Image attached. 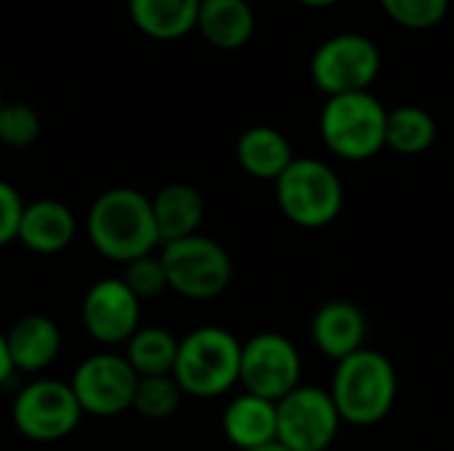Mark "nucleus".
<instances>
[{"label":"nucleus","mask_w":454,"mask_h":451,"mask_svg":"<svg viewBox=\"0 0 454 451\" xmlns=\"http://www.w3.org/2000/svg\"><path fill=\"white\" fill-rule=\"evenodd\" d=\"M85 231L98 255L122 266L152 255L154 247L162 245L152 197L130 186H117L98 194L88 210Z\"/></svg>","instance_id":"1"},{"label":"nucleus","mask_w":454,"mask_h":451,"mask_svg":"<svg viewBox=\"0 0 454 451\" xmlns=\"http://www.w3.org/2000/svg\"><path fill=\"white\" fill-rule=\"evenodd\" d=\"M327 391L343 423L372 428L391 415L399 396V375L386 354L362 348L335 364Z\"/></svg>","instance_id":"2"},{"label":"nucleus","mask_w":454,"mask_h":451,"mask_svg":"<svg viewBox=\"0 0 454 451\" xmlns=\"http://www.w3.org/2000/svg\"><path fill=\"white\" fill-rule=\"evenodd\" d=\"M242 343L223 327H197L178 340L173 377L184 396L218 399L239 385Z\"/></svg>","instance_id":"3"},{"label":"nucleus","mask_w":454,"mask_h":451,"mask_svg":"<svg viewBox=\"0 0 454 451\" xmlns=\"http://www.w3.org/2000/svg\"><path fill=\"white\" fill-rule=\"evenodd\" d=\"M388 109L370 90L333 96L319 114V136L325 146L346 159L364 162L386 149Z\"/></svg>","instance_id":"4"},{"label":"nucleus","mask_w":454,"mask_h":451,"mask_svg":"<svg viewBox=\"0 0 454 451\" xmlns=\"http://www.w3.org/2000/svg\"><path fill=\"white\" fill-rule=\"evenodd\" d=\"M279 213L301 229H325L338 221L346 205L340 175L317 157H295L274 181Z\"/></svg>","instance_id":"5"},{"label":"nucleus","mask_w":454,"mask_h":451,"mask_svg":"<svg viewBox=\"0 0 454 451\" xmlns=\"http://www.w3.org/2000/svg\"><path fill=\"white\" fill-rule=\"evenodd\" d=\"M160 258L168 274V290L189 300H213L234 279V263L226 247L202 234L162 245Z\"/></svg>","instance_id":"6"},{"label":"nucleus","mask_w":454,"mask_h":451,"mask_svg":"<svg viewBox=\"0 0 454 451\" xmlns=\"http://www.w3.org/2000/svg\"><path fill=\"white\" fill-rule=\"evenodd\" d=\"M380 74V48L362 32H338L311 56V80L327 96L370 90Z\"/></svg>","instance_id":"7"},{"label":"nucleus","mask_w":454,"mask_h":451,"mask_svg":"<svg viewBox=\"0 0 454 451\" xmlns=\"http://www.w3.org/2000/svg\"><path fill=\"white\" fill-rule=\"evenodd\" d=\"M82 407L69 383L40 377L27 383L11 407L13 428L37 444H53L74 433L82 420Z\"/></svg>","instance_id":"8"},{"label":"nucleus","mask_w":454,"mask_h":451,"mask_svg":"<svg viewBox=\"0 0 454 451\" xmlns=\"http://www.w3.org/2000/svg\"><path fill=\"white\" fill-rule=\"evenodd\" d=\"M343 420L327 388L301 383L277 401V441L290 451H327Z\"/></svg>","instance_id":"9"},{"label":"nucleus","mask_w":454,"mask_h":451,"mask_svg":"<svg viewBox=\"0 0 454 451\" xmlns=\"http://www.w3.org/2000/svg\"><path fill=\"white\" fill-rule=\"evenodd\" d=\"M303 383V362L298 346L282 332H258L242 343L239 385L245 393L282 401Z\"/></svg>","instance_id":"10"},{"label":"nucleus","mask_w":454,"mask_h":451,"mask_svg":"<svg viewBox=\"0 0 454 451\" xmlns=\"http://www.w3.org/2000/svg\"><path fill=\"white\" fill-rule=\"evenodd\" d=\"M80 407L93 417H117L133 409L138 375L125 356L101 351L82 359L69 380Z\"/></svg>","instance_id":"11"},{"label":"nucleus","mask_w":454,"mask_h":451,"mask_svg":"<svg viewBox=\"0 0 454 451\" xmlns=\"http://www.w3.org/2000/svg\"><path fill=\"white\" fill-rule=\"evenodd\" d=\"M80 314L85 332L101 346H125L141 327V300L120 276L93 282Z\"/></svg>","instance_id":"12"},{"label":"nucleus","mask_w":454,"mask_h":451,"mask_svg":"<svg viewBox=\"0 0 454 451\" xmlns=\"http://www.w3.org/2000/svg\"><path fill=\"white\" fill-rule=\"evenodd\" d=\"M367 316L364 311L346 298H333L322 303L311 319V343L314 348L333 359L335 364L346 356L367 348Z\"/></svg>","instance_id":"13"},{"label":"nucleus","mask_w":454,"mask_h":451,"mask_svg":"<svg viewBox=\"0 0 454 451\" xmlns=\"http://www.w3.org/2000/svg\"><path fill=\"white\" fill-rule=\"evenodd\" d=\"M11 364L16 372L37 375L61 354V330L51 316L27 314L5 332Z\"/></svg>","instance_id":"14"},{"label":"nucleus","mask_w":454,"mask_h":451,"mask_svg":"<svg viewBox=\"0 0 454 451\" xmlns=\"http://www.w3.org/2000/svg\"><path fill=\"white\" fill-rule=\"evenodd\" d=\"M77 234L74 213L59 199H37L24 205L19 242L37 255H56L72 245Z\"/></svg>","instance_id":"15"},{"label":"nucleus","mask_w":454,"mask_h":451,"mask_svg":"<svg viewBox=\"0 0 454 451\" xmlns=\"http://www.w3.org/2000/svg\"><path fill=\"white\" fill-rule=\"evenodd\" d=\"M223 436L239 451L277 441V404L253 393H239L229 401L221 417Z\"/></svg>","instance_id":"16"},{"label":"nucleus","mask_w":454,"mask_h":451,"mask_svg":"<svg viewBox=\"0 0 454 451\" xmlns=\"http://www.w3.org/2000/svg\"><path fill=\"white\" fill-rule=\"evenodd\" d=\"M152 210L160 231V242H178L200 234L205 221V199L189 183H168L152 197Z\"/></svg>","instance_id":"17"},{"label":"nucleus","mask_w":454,"mask_h":451,"mask_svg":"<svg viewBox=\"0 0 454 451\" xmlns=\"http://www.w3.org/2000/svg\"><path fill=\"white\" fill-rule=\"evenodd\" d=\"M295 154L287 136L271 125L247 128L237 141V162L239 167L258 181H277L290 165Z\"/></svg>","instance_id":"18"},{"label":"nucleus","mask_w":454,"mask_h":451,"mask_svg":"<svg viewBox=\"0 0 454 451\" xmlns=\"http://www.w3.org/2000/svg\"><path fill=\"white\" fill-rule=\"evenodd\" d=\"M133 27L152 40H181L197 29L200 0H128Z\"/></svg>","instance_id":"19"},{"label":"nucleus","mask_w":454,"mask_h":451,"mask_svg":"<svg viewBox=\"0 0 454 451\" xmlns=\"http://www.w3.org/2000/svg\"><path fill=\"white\" fill-rule=\"evenodd\" d=\"M197 29L210 45L237 51L253 37L255 13L247 0H200Z\"/></svg>","instance_id":"20"},{"label":"nucleus","mask_w":454,"mask_h":451,"mask_svg":"<svg viewBox=\"0 0 454 451\" xmlns=\"http://www.w3.org/2000/svg\"><path fill=\"white\" fill-rule=\"evenodd\" d=\"M436 136H439V125L428 109L404 104L388 112L386 149L402 157H420L436 144Z\"/></svg>","instance_id":"21"},{"label":"nucleus","mask_w":454,"mask_h":451,"mask_svg":"<svg viewBox=\"0 0 454 451\" xmlns=\"http://www.w3.org/2000/svg\"><path fill=\"white\" fill-rule=\"evenodd\" d=\"M125 359L138 377L173 375L178 359V338L162 327H138L125 343Z\"/></svg>","instance_id":"22"},{"label":"nucleus","mask_w":454,"mask_h":451,"mask_svg":"<svg viewBox=\"0 0 454 451\" xmlns=\"http://www.w3.org/2000/svg\"><path fill=\"white\" fill-rule=\"evenodd\" d=\"M184 401V391L176 383L173 375H162V377H138V388H136V399H133V409L146 417V420H165L173 417L178 412Z\"/></svg>","instance_id":"23"},{"label":"nucleus","mask_w":454,"mask_h":451,"mask_svg":"<svg viewBox=\"0 0 454 451\" xmlns=\"http://www.w3.org/2000/svg\"><path fill=\"white\" fill-rule=\"evenodd\" d=\"M40 136V114L21 101H5L0 109V144L8 149H27Z\"/></svg>","instance_id":"24"},{"label":"nucleus","mask_w":454,"mask_h":451,"mask_svg":"<svg viewBox=\"0 0 454 451\" xmlns=\"http://www.w3.org/2000/svg\"><path fill=\"white\" fill-rule=\"evenodd\" d=\"M380 8L404 29H431L450 13V0H380Z\"/></svg>","instance_id":"25"},{"label":"nucleus","mask_w":454,"mask_h":451,"mask_svg":"<svg viewBox=\"0 0 454 451\" xmlns=\"http://www.w3.org/2000/svg\"><path fill=\"white\" fill-rule=\"evenodd\" d=\"M128 290L138 298V300H149V298H157L168 290V274H165V266H162V258L160 255H144V258H136L130 263H125V274L120 276Z\"/></svg>","instance_id":"26"},{"label":"nucleus","mask_w":454,"mask_h":451,"mask_svg":"<svg viewBox=\"0 0 454 451\" xmlns=\"http://www.w3.org/2000/svg\"><path fill=\"white\" fill-rule=\"evenodd\" d=\"M24 215V199L21 194L0 178V247L19 239V223Z\"/></svg>","instance_id":"27"},{"label":"nucleus","mask_w":454,"mask_h":451,"mask_svg":"<svg viewBox=\"0 0 454 451\" xmlns=\"http://www.w3.org/2000/svg\"><path fill=\"white\" fill-rule=\"evenodd\" d=\"M13 364H11V354H8V343H5V332H0V385H5L13 375Z\"/></svg>","instance_id":"28"},{"label":"nucleus","mask_w":454,"mask_h":451,"mask_svg":"<svg viewBox=\"0 0 454 451\" xmlns=\"http://www.w3.org/2000/svg\"><path fill=\"white\" fill-rule=\"evenodd\" d=\"M298 3H303V5H309V8H330V5H335V3H340V0H298Z\"/></svg>","instance_id":"29"},{"label":"nucleus","mask_w":454,"mask_h":451,"mask_svg":"<svg viewBox=\"0 0 454 451\" xmlns=\"http://www.w3.org/2000/svg\"><path fill=\"white\" fill-rule=\"evenodd\" d=\"M247 451H290L282 441H271V444H263V447H255V449H247Z\"/></svg>","instance_id":"30"},{"label":"nucleus","mask_w":454,"mask_h":451,"mask_svg":"<svg viewBox=\"0 0 454 451\" xmlns=\"http://www.w3.org/2000/svg\"><path fill=\"white\" fill-rule=\"evenodd\" d=\"M3 104H5V101H3V88H0V109H3Z\"/></svg>","instance_id":"31"}]
</instances>
